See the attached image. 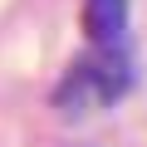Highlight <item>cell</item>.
Here are the masks:
<instances>
[{
  "mask_svg": "<svg viewBox=\"0 0 147 147\" xmlns=\"http://www.w3.org/2000/svg\"><path fill=\"white\" fill-rule=\"evenodd\" d=\"M127 88H132V59L123 54V44H93V54H84L79 64L64 74L54 103L69 118H79V113H93V108L118 103Z\"/></svg>",
  "mask_w": 147,
  "mask_h": 147,
  "instance_id": "obj_1",
  "label": "cell"
},
{
  "mask_svg": "<svg viewBox=\"0 0 147 147\" xmlns=\"http://www.w3.org/2000/svg\"><path fill=\"white\" fill-rule=\"evenodd\" d=\"M84 30L93 44H118L127 30V0H84Z\"/></svg>",
  "mask_w": 147,
  "mask_h": 147,
  "instance_id": "obj_2",
  "label": "cell"
}]
</instances>
